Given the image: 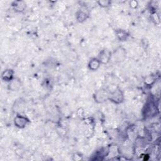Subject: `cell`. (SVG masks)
<instances>
[{
    "instance_id": "obj_1",
    "label": "cell",
    "mask_w": 161,
    "mask_h": 161,
    "mask_svg": "<svg viewBox=\"0 0 161 161\" xmlns=\"http://www.w3.org/2000/svg\"><path fill=\"white\" fill-rule=\"evenodd\" d=\"M12 76H13V71L12 70H7L5 71L2 75V78L5 81H8L12 80Z\"/></svg>"
},
{
    "instance_id": "obj_2",
    "label": "cell",
    "mask_w": 161,
    "mask_h": 161,
    "mask_svg": "<svg viewBox=\"0 0 161 161\" xmlns=\"http://www.w3.org/2000/svg\"><path fill=\"white\" fill-rule=\"evenodd\" d=\"M96 60H93V61H92L91 62V69L93 68V67L94 66L95 67H94V69H96L98 67V66H99V64H98V61H96Z\"/></svg>"
}]
</instances>
